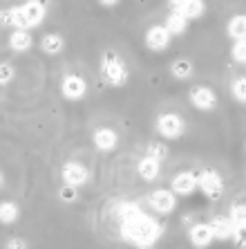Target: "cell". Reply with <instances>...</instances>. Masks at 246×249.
I'll return each instance as SVG.
<instances>
[{"instance_id": "cell-24", "label": "cell", "mask_w": 246, "mask_h": 249, "mask_svg": "<svg viewBox=\"0 0 246 249\" xmlns=\"http://www.w3.org/2000/svg\"><path fill=\"white\" fill-rule=\"evenodd\" d=\"M230 56H233L235 63L246 65V38L244 41H235L233 47H230Z\"/></svg>"}, {"instance_id": "cell-14", "label": "cell", "mask_w": 246, "mask_h": 249, "mask_svg": "<svg viewBox=\"0 0 246 249\" xmlns=\"http://www.w3.org/2000/svg\"><path fill=\"white\" fill-rule=\"evenodd\" d=\"M92 142H94V146H97L98 151H115L116 144H119V135H116V130H112V128H98L97 133H94V137H92Z\"/></svg>"}, {"instance_id": "cell-20", "label": "cell", "mask_w": 246, "mask_h": 249, "mask_svg": "<svg viewBox=\"0 0 246 249\" xmlns=\"http://www.w3.org/2000/svg\"><path fill=\"white\" fill-rule=\"evenodd\" d=\"M63 36L61 34H45L43 36V43H40V47H43V52L49 54V56H56V54L63 52Z\"/></svg>"}, {"instance_id": "cell-27", "label": "cell", "mask_w": 246, "mask_h": 249, "mask_svg": "<svg viewBox=\"0 0 246 249\" xmlns=\"http://www.w3.org/2000/svg\"><path fill=\"white\" fill-rule=\"evenodd\" d=\"M14 76H16V72H14L12 65H9V63H0V86H7V83H12Z\"/></svg>"}, {"instance_id": "cell-19", "label": "cell", "mask_w": 246, "mask_h": 249, "mask_svg": "<svg viewBox=\"0 0 246 249\" xmlns=\"http://www.w3.org/2000/svg\"><path fill=\"white\" fill-rule=\"evenodd\" d=\"M229 36L233 41H244L246 38V16L244 14H237L229 20Z\"/></svg>"}, {"instance_id": "cell-13", "label": "cell", "mask_w": 246, "mask_h": 249, "mask_svg": "<svg viewBox=\"0 0 246 249\" xmlns=\"http://www.w3.org/2000/svg\"><path fill=\"white\" fill-rule=\"evenodd\" d=\"M170 189L177 193V196H190V193H195V189H197V175H195L193 171H181V173H177L172 178Z\"/></svg>"}, {"instance_id": "cell-1", "label": "cell", "mask_w": 246, "mask_h": 249, "mask_svg": "<svg viewBox=\"0 0 246 249\" xmlns=\"http://www.w3.org/2000/svg\"><path fill=\"white\" fill-rule=\"evenodd\" d=\"M121 213V236L128 243L137 245L139 249H150L159 240L161 227L157 225L150 215H146L139 207L134 204H123L119 209Z\"/></svg>"}, {"instance_id": "cell-11", "label": "cell", "mask_w": 246, "mask_h": 249, "mask_svg": "<svg viewBox=\"0 0 246 249\" xmlns=\"http://www.w3.org/2000/svg\"><path fill=\"white\" fill-rule=\"evenodd\" d=\"M87 180H90V171H87L83 164L79 162H67L63 166V182L67 186H83L87 184Z\"/></svg>"}, {"instance_id": "cell-32", "label": "cell", "mask_w": 246, "mask_h": 249, "mask_svg": "<svg viewBox=\"0 0 246 249\" xmlns=\"http://www.w3.org/2000/svg\"><path fill=\"white\" fill-rule=\"evenodd\" d=\"M0 186H2V173H0Z\"/></svg>"}, {"instance_id": "cell-29", "label": "cell", "mask_w": 246, "mask_h": 249, "mask_svg": "<svg viewBox=\"0 0 246 249\" xmlns=\"http://www.w3.org/2000/svg\"><path fill=\"white\" fill-rule=\"evenodd\" d=\"M58 196H61V200H63V202H74L76 197H79V189H76V186H67V184H65L63 189H61V193H58Z\"/></svg>"}, {"instance_id": "cell-15", "label": "cell", "mask_w": 246, "mask_h": 249, "mask_svg": "<svg viewBox=\"0 0 246 249\" xmlns=\"http://www.w3.org/2000/svg\"><path fill=\"white\" fill-rule=\"evenodd\" d=\"M211 229L213 233H215V240H229V238H233V220L230 218H224V215H217V218H213L211 222Z\"/></svg>"}, {"instance_id": "cell-8", "label": "cell", "mask_w": 246, "mask_h": 249, "mask_svg": "<svg viewBox=\"0 0 246 249\" xmlns=\"http://www.w3.org/2000/svg\"><path fill=\"white\" fill-rule=\"evenodd\" d=\"M170 41L172 34L166 29V25H152L146 34V47L150 52H164V50H168Z\"/></svg>"}, {"instance_id": "cell-17", "label": "cell", "mask_w": 246, "mask_h": 249, "mask_svg": "<svg viewBox=\"0 0 246 249\" xmlns=\"http://www.w3.org/2000/svg\"><path fill=\"white\" fill-rule=\"evenodd\" d=\"M32 45H34V38H32V34H29L27 29H14V34L9 36V47H12L14 52H27V50H32Z\"/></svg>"}, {"instance_id": "cell-26", "label": "cell", "mask_w": 246, "mask_h": 249, "mask_svg": "<svg viewBox=\"0 0 246 249\" xmlns=\"http://www.w3.org/2000/svg\"><path fill=\"white\" fill-rule=\"evenodd\" d=\"M233 243L240 249H246V225H235L233 229Z\"/></svg>"}, {"instance_id": "cell-6", "label": "cell", "mask_w": 246, "mask_h": 249, "mask_svg": "<svg viewBox=\"0 0 246 249\" xmlns=\"http://www.w3.org/2000/svg\"><path fill=\"white\" fill-rule=\"evenodd\" d=\"M148 200H150L152 211H157L161 215H168L177 209V193L172 191V189H157V191L150 193Z\"/></svg>"}, {"instance_id": "cell-2", "label": "cell", "mask_w": 246, "mask_h": 249, "mask_svg": "<svg viewBox=\"0 0 246 249\" xmlns=\"http://www.w3.org/2000/svg\"><path fill=\"white\" fill-rule=\"evenodd\" d=\"M45 18V5L40 0H27L25 5L14 7L9 12V23L16 29H29V27H38Z\"/></svg>"}, {"instance_id": "cell-4", "label": "cell", "mask_w": 246, "mask_h": 249, "mask_svg": "<svg viewBox=\"0 0 246 249\" xmlns=\"http://www.w3.org/2000/svg\"><path fill=\"white\" fill-rule=\"evenodd\" d=\"M197 189H201V193L208 200H217L224 193V180L217 171H201L197 175Z\"/></svg>"}, {"instance_id": "cell-12", "label": "cell", "mask_w": 246, "mask_h": 249, "mask_svg": "<svg viewBox=\"0 0 246 249\" xmlns=\"http://www.w3.org/2000/svg\"><path fill=\"white\" fill-rule=\"evenodd\" d=\"M188 240H190L193 247L206 249L208 245L215 240V233H213V229H211L208 222H197V225H193L188 229Z\"/></svg>"}, {"instance_id": "cell-25", "label": "cell", "mask_w": 246, "mask_h": 249, "mask_svg": "<svg viewBox=\"0 0 246 249\" xmlns=\"http://www.w3.org/2000/svg\"><path fill=\"white\" fill-rule=\"evenodd\" d=\"M229 218L233 220V225H246V202L233 204V207H230Z\"/></svg>"}, {"instance_id": "cell-7", "label": "cell", "mask_w": 246, "mask_h": 249, "mask_svg": "<svg viewBox=\"0 0 246 249\" xmlns=\"http://www.w3.org/2000/svg\"><path fill=\"white\" fill-rule=\"evenodd\" d=\"M190 104L201 112H211L217 108V94L208 86H195L190 90Z\"/></svg>"}, {"instance_id": "cell-22", "label": "cell", "mask_w": 246, "mask_h": 249, "mask_svg": "<svg viewBox=\"0 0 246 249\" xmlns=\"http://www.w3.org/2000/svg\"><path fill=\"white\" fill-rule=\"evenodd\" d=\"M18 204L16 202H0V222L2 225H12V222H16L18 220Z\"/></svg>"}, {"instance_id": "cell-23", "label": "cell", "mask_w": 246, "mask_h": 249, "mask_svg": "<svg viewBox=\"0 0 246 249\" xmlns=\"http://www.w3.org/2000/svg\"><path fill=\"white\" fill-rule=\"evenodd\" d=\"M230 92H233L235 101H240V104H246V76H237L230 86Z\"/></svg>"}, {"instance_id": "cell-10", "label": "cell", "mask_w": 246, "mask_h": 249, "mask_svg": "<svg viewBox=\"0 0 246 249\" xmlns=\"http://www.w3.org/2000/svg\"><path fill=\"white\" fill-rule=\"evenodd\" d=\"M170 12H177L188 20H195V18L204 16L206 5H204V0H170Z\"/></svg>"}, {"instance_id": "cell-16", "label": "cell", "mask_w": 246, "mask_h": 249, "mask_svg": "<svg viewBox=\"0 0 246 249\" xmlns=\"http://www.w3.org/2000/svg\"><path fill=\"white\" fill-rule=\"evenodd\" d=\"M159 173H161V162L157 160V157L146 155L141 162H139V175H141L146 182L157 180V178H159Z\"/></svg>"}, {"instance_id": "cell-31", "label": "cell", "mask_w": 246, "mask_h": 249, "mask_svg": "<svg viewBox=\"0 0 246 249\" xmlns=\"http://www.w3.org/2000/svg\"><path fill=\"white\" fill-rule=\"evenodd\" d=\"M98 2H101V5H105V7H115L119 0H98Z\"/></svg>"}, {"instance_id": "cell-18", "label": "cell", "mask_w": 246, "mask_h": 249, "mask_svg": "<svg viewBox=\"0 0 246 249\" xmlns=\"http://www.w3.org/2000/svg\"><path fill=\"white\" fill-rule=\"evenodd\" d=\"M164 25H166V29L172 36H181V34H186V29H188V18L177 12H170L166 16V23Z\"/></svg>"}, {"instance_id": "cell-30", "label": "cell", "mask_w": 246, "mask_h": 249, "mask_svg": "<svg viewBox=\"0 0 246 249\" xmlns=\"http://www.w3.org/2000/svg\"><path fill=\"white\" fill-rule=\"evenodd\" d=\"M7 249H27V243H25L23 238H12L7 243Z\"/></svg>"}, {"instance_id": "cell-3", "label": "cell", "mask_w": 246, "mask_h": 249, "mask_svg": "<svg viewBox=\"0 0 246 249\" xmlns=\"http://www.w3.org/2000/svg\"><path fill=\"white\" fill-rule=\"evenodd\" d=\"M101 72H103L105 81H108L110 86L123 88L128 83V68L115 52L103 54V58H101Z\"/></svg>"}, {"instance_id": "cell-21", "label": "cell", "mask_w": 246, "mask_h": 249, "mask_svg": "<svg viewBox=\"0 0 246 249\" xmlns=\"http://www.w3.org/2000/svg\"><path fill=\"white\" fill-rule=\"evenodd\" d=\"M170 72H172L175 79L183 81V79H188V76L193 74V63H190L188 58H177V61H172Z\"/></svg>"}, {"instance_id": "cell-28", "label": "cell", "mask_w": 246, "mask_h": 249, "mask_svg": "<svg viewBox=\"0 0 246 249\" xmlns=\"http://www.w3.org/2000/svg\"><path fill=\"white\" fill-rule=\"evenodd\" d=\"M148 155L150 157H157V160L161 162V160H166V157H168V148L164 144H150L148 146Z\"/></svg>"}, {"instance_id": "cell-5", "label": "cell", "mask_w": 246, "mask_h": 249, "mask_svg": "<svg viewBox=\"0 0 246 249\" xmlns=\"http://www.w3.org/2000/svg\"><path fill=\"white\" fill-rule=\"evenodd\" d=\"M186 130L183 126V119L175 112H164V115L157 117V133L166 139H179Z\"/></svg>"}, {"instance_id": "cell-9", "label": "cell", "mask_w": 246, "mask_h": 249, "mask_svg": "<svg viewBox=\"0 0 246 249\" xmlns=\"http://www.w3.org/2000/svg\"><path fill=\"white\" fill-rule=\"evenodd\" d=\"M61 92H63V97L67 99V101H79V99L85 97L87 83H85V79L79 74H67L63 81H61Z\"/></svg>"}]
</instances>
